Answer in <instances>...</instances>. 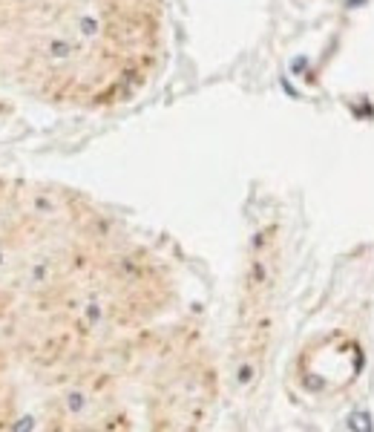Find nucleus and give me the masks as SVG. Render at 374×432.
<instances>
[{"label": "nucleus", "instance_id": "nucleus-3", "mask_svg": "<svg viewBox=\"0 0 374 432\" xmlns=\"http://www.w3.org/2000/svg\"><path fill=\"white\" fill-rule=\"evenodd\" d=\"M0 107H4V101H0Z\"/></svg>", "mask_w": 374, "mask_h": 432}, {"label": "nucleus", "instance_id": "nucleus-2", "mask_svg": "<svg viewBox=\"0 0 374 432\" xmlns=\"http://www.w3.org/2000/svg\"><path fill=\"white\" fill-rule=\"evenodd\" d=\"M348 426H351V432H374L371 415H368V412H363V409H357V412H351V415H348Z\"/></svg>", "mask_w": 374, "mask_h": 432}, {"label": "nucleus", "instance_id": "nucleus-1", "mask_svg": "<svg viewBox=\"0 0 374 432\" xmlns=\"http://www.w3.org/2000/svg\"><path fill=\"white\" fill-rule=\"evenodd\" d=\"M165 58V0H0V90L104 107L141 93Z\"/></svg>", "mask_w": 374, "mask_h": 432}]
</instances>
